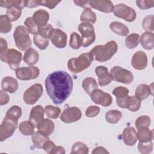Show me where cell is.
I'll use <instances>...</instances> for the list:
<instances>
[{
	"instance_id": "obj_7",
	"label": "cell",
	"mask_w": 154,
	"mask_h": 154,
	"mask_svg": "<svg viewBox=\"0 0 154 154\" xmlns=\"http://www.w3.org/2000/svg\"><path fill=\"white\" fill-rule=\"evenodd\" d=\"M43 87L40 84H35L27 88L23 95L24 102L28 105L35 103L43 94Z\"/></svg>"
},
{
	"instance_id": "obj_53",
	"label": "cell",
	"mask_w": 154,
	"mask_h": 154,
	"mask_svg": "<svg viewBox=\"0 0 154 154\" xmlns=\"http://www.w3.org/2000/svg\"><path fill=\"white\" fill-rule=\"evenodd\" d=\"M129 99L130 96L128 95L123 97L116 98L117 104L119 107L122 108H128L129 103Z\"/></svg>"
},
{
	"instance_id": "obj_13",
	"label": "cell",
	"mask_w": 154,
	"mask_h": 154,
	"mask_svg": "<svg viewBox=\"0 0 154 154\" xmlns=\"http://www.w3.org/2000/svg\"><path fill=\"white\" fill-rule=\"evenodd\" d=\"M22 58V55L20 52L14 49H10L6 55L5 63L12 70H16L20 64Z\"/></svg>"
},
{
	"instance_id": "obj_48",
	"label": "cell",
	"mask_w": 154,
	"mask_h": 154,
	"mask_svg": "<svg viewBox=\"0 0 154 154\" xmlns=\"http://www.w3.org/2000/svg\"><path fill=\"white\" fill-rule=\"evenodd\" d=\"M129 90L123 86H119L115 88L112 91V94L114 95L116 98L123 97L128 95Z\"/></svg>"
},
{
	"instance_id": "obj_20",
	"label": "cell",
	"mask_w": 154,
	"mask_h": 154,
	"mask_svg": "<svg viewBox=\"0 0 154 154\" xmlns=\"http://www.w3.org/2000/svg\"><path fill=\"white\" fill-rule=\"evenodd\" d=\"M37 130L41 134L49 136L54 131L55 125L53 121L48 119H43L37 125Z\"/></svg>"
},
{
	"instance_id": "obj_35",
	"label": "cell",
	"mask_w": 154,
	"mask_h": 154,
	"mask_svg": "<svg viewBox=\"0 0 154 154\" xmlns=\"http://www.w3.org/2000/svg\"><path fill=\"white\" fill-rule=\"evenodd\" d=\"M22 113V109L20 106L17 105H13L7 110L5 117L14 121H17L21 117Z\"/></svg>"
},
{
	"instance_id": "obj_1",
	"label": "cell",
	"mask_w": 154,
	"mask_h": 154,
	"mask_svg": "<svg viewBox=\"0 0 154 154\" xmlns=\"http://www.w3.org/2000/svg\"><path fill=\"white\" fill-rule=\"evenodd\" d=\"M47 94L56 105L63 103L70 95L73 90L71 76L63 70L50 73L45 82Z\"/></svg>"
},
{
	"instance_id": "obj_23",
	"label": "cell",
	"mask_w": 154,
	"mask_h": 154,
	"mask_svg": "<svg viewBox=\"0 0 154 154\" xmlns=\"http://www.w3.org/2000/svg\"><path fill=\"white\" fill-rule=\"evenodd\" d=\"M150 94H153L152 87L147 84H140L135 90V96L140 100L146 99Z\"/></svg>"
},
{
	"instance_id": "obj_12",
	"label": "cell",
	"mask_w": 154,
	"mask_h": 154,
	"mask_svg": "<svg viewBox=\"0 0 154 154\" xmlns=\"http://www.w3.org/2000/svg\"><path fill=\"white\" fill-rule=\"evenodd\" d=\"M82 117L81 110L75 106L65 109L60 116L61 120L65 123H71L78 121Z\"/></svg>"
},
{
	"instance_id": "obj_21",
	"label": "cell",
	"mask_w": 154,
	"mask_h": 154,
	"mask_svg": "<svg viewBox=\"0 0 154 154\" xmlns=\"http://www.w3.org/2000/svg\"><path fill=\"white\" fill-rule=\"evenodd\" d=\"M32 17L36 25L41 26L47 24L49 20V14L45 10L39 9L34 13Z\"/></svg>"
},
{
	"instance_id": "obj_42",
	"label": "cell",
	"mask_w": 154,
	"mask_h": 154,
	"mask_svg": "<svg viewBox=\"0 0 154 154\" xmlns=\"http://www.w3.org/2000/svg\"><path fill=\"white\" fill-rule=\"evenodd\" d=\"M24 24L27 28L28 32L31 34L35 35L38 33V26L34 22L32 17H27L24 22Z\"/></svg>"
},
{
	"instance_id": "obj_9",
	"label": "cell",
	"mask_w": 154,
	"mask_h": 154,
	"mask_svg": "<svg viewBox=\"0 0 154 154\" xmlns=\"http://www.w3.org/2000/svg\"><path fill=\"white\" fill-rule=\"evenodd\" d=\"M17 125V121H14L5 117L0 126V141H4L12 136Z\"/></svg>"
},
{
	"instance_id": "obj_44",
	"label": "cell",
	"mask_w": 154,
	"mask_h": 154,
	"mask_svg": "<svg viewBox=\"0 0 154 154\" xmlns=\"http://www.w3.org/2000/svg\"><path fill=\"white\" fill-rule=\"evenodd\" d=\"M153 14L147 16L144 18L142 22V26L146 32H152L154 29L153 27Z\"/></svg>"
},
{
	"instance_id": "obj_59",
	"label": "cell",
	"mask_w": 154,
	"mask_h": 154,
	"mask_svg": "<svg viewBox=\"0 0 154 154\" xmlns=\"http://www.w3.org/2000/svg\"><path fill=\"white\" fill-rule=\"evenodd\" d=\"M66 153L64 149L61 147V146H56L55 148L54 149L51 154H57V153H60V154H64Z\"/></svg>"
},
{
	"instance_id": "obj_18",
	"label": "cell",
	"mask_w": 154,
	"mask_h": 154,
	"mask_svg": "<svg viewBox=\"0 0 154 154\" xmlns=\"http://www.w3.org/2000/svg\"><path fill=\"white\" fill-rule=\"evenodd\" d=\"M18 82L14 78L11 76H5L1 81V87L2 90L10 93H13L18 89Z\"/></svg>"
},
{
	"instance_id": "obj_16",
	"label": "cell",
	"mask_w": 154,
	"mask_h": 154,
	"mask_svg": "<svg viewBox=\"0 0 154 154\" xmlns=\"http://www.w3.org/2000/svg\"><path fill=\"white\" fill-rule=\"evenodd\" d=\"M89 5L91 8L103 13H111L114 8L112 2L109 0H91L89 1Z\"/></svg>"
},
{
	"instance_id": "obj_55",
	"label": "cell",
	"mask_w": 154,
	"mask_h": 154,
	"mask_svg": "<svg viewBox=\"0 0 154 154\" xmlns=\"http://www.w3.org/2000/svg\"><path fill=\"white\" fill-rule=\"evenodd\" d=\"M10 100L9 95L4 90H0V105H4L8 103Z\"/></svg>"
},
{
	"instance_id": "obj_17",
	"label": "cell",
	"mask_w": 154,
	"mask_h": 154,
	"mask_svg": "<svg viewBox=\"0 0 154 154\" xmlns=\"http://www.w3.org/2000/svg\"><path fill=\"white\" fill-rule=\"evenodd\" d=\"M123 142L129 146H134L137 141V132L132 127L125 128L122 133Z\"/></svg>"
},
{
	"instance_id": "obj_5",
	"label": "cell",
	"mask_w": 154,
	"mask_h": 154,
	"mask_svg": "<svg viewBox=\"0 0 154 154\" xmlns=\"http://www.w3.org/2000/svg\"><path fill=\"white\" fill-rule=\"evenodd\" d=\"M78 31L82 35L81 46L88 47L96 40L94 28L91 23L82 22L78 25Z\"/></svg>"
},
{
	"instance_id": "obj_46",
	"label": "cell",
	"mask_w": 154,
	"mask_h": 154,
	"mask_svg": "<svg viewBox=\"0 0 154 154\" xmlns=\"http://www.w3.org/2000/svg\"><path fill=\"white\" fill-rule=\"evenodd\" d=\"M141 106V100L138 99L135 96H130L129 103L128 109L132 112L137 111Z\"/></svg>"
},
{
	"instance_id": "obj_25",
	"label": "cell",
	"mask_w": 154,
	"mask_h": 154,
	"mask_svg": "<svg viewBox=\"0 0 154 154\" xmlns=\"http://www.w3.org/2000/svg\"><path fill=\"white\" fill-rule=\"evenodd\" d=\"M109 28L114 33L121 36H126L129 32L128 26L120 22H111L109 24Z\"/></svg>"
},
{
	"instance_id": "obj_41",
	"label": "cell",
	"mask_w": 154,
	"mask_h": 154,
	"mask_svg": "<svg viewBox=\"0 0 154 154\" xmlns=\"http://www.w3.org/2000/svg\"><path fill=\"white\" fill-rule=\"evenodd\" d=\"M151 123L150 118L146 115L138 117L135 120V127L137 129L142 128H149Z\"/></svg>"
},
{
	"instance_id": "obj_56",
	"label": "cell",
	"mask_w": 154,
	"mask_h": 154,
	"mask_svg": "<svg viewBox=\"0 0 154 154\" xmlns=\"http://www.w3.org/2000/svg\"><path fill=\"white\" fill-rule=\"evenodd\" d=\"M95 73H96V75L97 76V77L99 78V77L102 76L104 75H105L107 73H108V70L105 66H97V67H96V69H95Z\"/></svg>"
},
{
	"instance_id": "obj_32",
	"label": "cell",
	"mask_w": 154,
	"mask_h": 154,
	"mask_svg": "<svg viewBox=\"0 0 154 154\" xmlns=\"http://www.w3.org/2000/svg\"><path fill=\"white\" fill-rule=\"evenodd\" d=\"M11 20L7 15H1L0 16V32L3 34L8 33L12 29Z\"/></svg>"
},
{
	"instance_id": "obj_33",
	"label": "cell",
	"mask_w": 154,
	"mask_h": 154,
	"mask_svg": "<svg viewBox=\"0 0 154 154\" xmlns=\"http://www.w3.org/2000/svg\"><path fill=\"white\" fill-rule=\"evenodd\" d=\"M19 129L25 136L32 135L34 132V125L29 120L24 121L20 123Z\"/></svg>"
},
{
	"instance_id": "obj_11",
	"label": "cell",
	"mask_w": 154,
	"mask_h": 154,
	"mask_svg": "<svg viewBox=\"0 0 154 154\" xmlns=\"http://www.w3.org/2000/svg\"><path fill=\"white\" fill-rule=\"evenodd\" d=\"M90 95L91 100L94 103L104 107L109 106L112 102V98L109 93H105L98 88L94 89Z\"/></svg>"
},
{
	"instance_id": "obj_3",
	"label": "cell",
	"mask_w": 154,
	"mask_h": 154,
	"mask_svg": "<svg viewBox=\"0 0 154 154\" xmlns=\"http://www.w3.org/2000/svg\"><path fill=\"white\" fill-rule=\"evenodd\" d=\"M93 59V57L90 52L83 53L78 58H73L69 60L68 69L74 73H79L87 69L92 63Z\"/></svg>"
},
{
	"instance_id": "obj_58",
	"label": "cell",
	"mask_w": 154,
	"mask_h": 154,
	"mask_svg": "<svg viewBox=\"0 0 154 154\" xmlns=\"http://www.w3.org/2000/svg\"><path fill=\"white\" fill-rule=\"evenodd\" d=\"M74 3L78 5V6H79V7H83V8H88V5H89V1H73Z\"/></svg>"
},
{
	"instance_id": "obj_45",
	"label": "cell",
	"mask_w": 154,
	"mask_h": 154,
	"mask_svg": "<svg viewBox=\"0 0 154 154\" xmlns=\"http://www.w3.org/2000/svg\"><path fill=\"white\" fill-rule=\"evenodd\" d=\"M153 147V144L152 141L145 142V143H140L138 144V151L143 154H147L150 153Z\"/></svg>"
},
{
	"instance_id": "obj_24",
	"label": "cell",
	"mask_w": 154,
	"mask_h": 154,
	"mask_svg": "<svg viewBox=\"0 0 154 154\" xmlns=\"http://www.w3.org/2000/svg\"><path fill=\"white\" fill-rule=\"evenodd\" d=\"M154 34L152 32H145L143 33L140 41L141 46L147 50H152L154 47Z\"/></svg>"
},
{
	"instance_id": "obj_52",
	"label": "cell",
	"mask_w": 154,
	"mask_h": 154,
	"mask_svg": "<svg viewBox=\"0 0 154 154\" xmlns=\"http://www.w3.org/2000/svg\"><path fill=\"white\" fill-rule=\"evenodd\" d=\"M60 2V1H45V0H43V1H38L37 0V4L38 5H43V6H45L50 9H53L54 8H55L56 7L57 5H58L59 3Z\"/></svg>"
},
{
	"instance_id": "obj_22",
	"label": "cell",
	"mask_w": 154,
	"mask_h": 154,
	"mask_svg": "<svg viewBox=\"0 0 154 154\" xmlns=\"http://www.w3.org/2000/svg\"><path fill=\"white\" fill-rule=\"evenodd\" d=\"M23 60L26 64L30 66H33L38 61L39 54L35 49L29 48L25 51Z\"/></svg>"
},
{
	"instance_id": "obj_38",
	"label": "cell",
	"mask_w": 154,
	"mask_h": 154,
	"mask_svg": "<svg viewBox=\"0 0 154 154\" xmlns=\"http://www.w3.org/2000/svg\"><path fill=\"white\" fill-rule=\"evenodd\" d=\"M33 42L35 46L40 50H45L49 46V39L43 38L38 34L34 35Z\"/></svg>"
},
{
	"instance_id": "obj_47",
	"label": "cell",
	"mask_w": 154,
	"mask_h": 154,
	"mask_svg": "<svg viewBox=\"0 0 154 154\" xmlns=\"http://www.w3.org/2000/svg\"><path fill=\"white\" fill-rule=\"evenodd\" d=\"M8 51L7 42L4 38L1 37L0 38V60L4 63H5L6 55Z\"/></svg>"
},
{
	"instance_id": "obj_40",
	"label": "cell",
	"mask_w": 154,
	"mask_h": 154,
	"mask_svg": "<svg viewBox=\"0 0 154 154\" xmlns=\"http://www.w3.org/2000/svg\"><path fill=\"white\" fill-rule=\"evenodd\" d=\"M22 14V10L15 7H11L7 8L6 11V15L12 22L16 21L20 17Z\"/></svg>"
},
{
	"instance_id": "obj_31",
	"label": "cell",
	"mask_w": 154,
	"mask_h": 154,
	"mask_svg": "<svg viewBox=\"0 0 154 154\" xmlns=\"http://www.w3.org/2000/svg\"><path fill=\"white\" fill-rule=\"evenodd\" d=\"M106 120L111 124H116L119 122L122 117V113L116 109H112L108 111L105 114Z\"/></svg>"
},
{
	"instance_id": "obj_28",
	"label": "cell",
	"mask_w": 154,
	"mask_h": 154,
	"mask_svg": "<svg viewBox=\"0 0 154 154\" xmlns=\"http://www.w3.org/2000/svg\"><path fill=\"white\" fill-rule=\"evenodd\" d=\"M97 20L95 13L90 8H86L84 10L80 16V20L83 22L94 23Z\"/></svg>"
},
{
	"instance_id": "obj_2",
	"label": "cell",
	"mask_w": 154,
	"mask_h": 154,
	"mask_svg": "<svg viewBox=\"0 0 154 154\" xmlns=\"http://www.w3.org/2000/svg\"><path fill=\"white\" fill-rule=\"evenodd\" d=\"M117 43L114 40H111L103 45L94 46L90 52L95 60L103 63L110 60L117 52Z\"/></svg>"
},
{
	"instance_id": "obj_10",
	"label": "cell",
	"mask_w": 154,
	"mask_h": 154,
	"mask_svg": "<svg viewBox=\"0 0 154 154\" xmlns=\"http://www.w3.org/2000/svg\"><path fill=\"white\" fill-rule=\"evenodd\" d=\"M15 73L17 79L22 81H28L36 79L39 76L40 70L37 67L31 66L17 68Z\"/></svg>"
},
{
	"instance_id": "obj_43",
	"label": "cell",
	"mask_w": 154,
	"mask_h": 154,
	"mask_svg": "<svg viewBox=\"0 0 154 154\" xmlns=\"http://www.w3.org/2000/svg\"><path fill=\"white\" fill-rule=\"evenodd\" d=\"M69 45L73 49H78L81 47V38L78 33L74 32L70 34Z\"/></svg>"
},
{
	"instance_id": "obj_30",
	"label": "cell",
	"mask_w": 154,
	"mask_h": 154,
	"mask_svg": "<svg viewBox=\"0 0 154 154\" xmlns=\"http://www.w3.org/2000/svg\"><path fill=\"white\" fill-rule=\"evenodd\" d=\"M82 87L85 93L88 94H90L94 89L97 88L98 85L95 79L91 77H88L83 80Z\"/></svg>"
},
{
	"instance_id": "obj_29",
	"label": "cell",
	"mask_w": 154,
	"mask_h": 154,
	"mask_svg": "<svg viewBox=\"0 0 154 154\" xmlns=\"http://www.w3.org/2000/svg\"><path fill=\"white\" fill-rule=\"evenodd\" d=\"M28 1H19V0H7L0 1V6L8 8L11 7H15L20 9H22L26 7Z\"/></svg>"
},
{
	"instance_id": "obj_34",
	"label": "cell",
	"mask_w": 154,
	"mask_h": 154,
	"mask_svg": "<svg viewBox=\"0 0 154 154\" xmlns=\"http://www.w3.org/2000/svg\"><path fill=\"white\" fill-rule=\"evenodd\" d=\"M54 28L53 26L47 23L43 26H38V33L40 35L43 37V38H47V39H51V38L52 36V34L54 31Z\"/></svg>"
},
{
	"instance_id": "obj_39",
	"label": "cell",
	"mask_w": 154,
	"mask_h": 154,
	"mask_svg": "<svg viewBox=\"0 0 154 154\" xmlns=\"http://www.w3.org/2000/svg\"><path fill=\"white\" fill-rule=\"evenodd\" d=\"M44 109L46 115L50 119H57L61 113V109L57 106L46 105Z\"/></svg>"
},
{
	"instance_id": "obj_54",
	"label": "cell",
	"mask_w": 154,
	"mask_h": 154,
	"mask_svg": "<svg viewBox=\"0 0 154 154\" xmlns=\"http://www.w3.org/2000/svg\"><path fill=\"white\" fill-rule=\"evenodd\" d=\"M55 147H56V146H55V143H54L53 141H51L50 139H49V140H47V141L45 143V144H44V145H43L42 149H43L46 153H49V154H51L52 152V151L54 150V149L55 148Z\"/></svg>"
},
{
	"instance_id": "obj_4",
	"label": "cell",
	"mask_w": 154,
	"mask_h": 154,
	"mask_svg": "<svg viewBox=\"0 0 154 154\" xmlns=\"http://www.w3.org/2000/svg\"><path fill=\"white\" fill-rule=\"evenodd\" d=\"M13 38L16 47L22 51H26L31 46V40L27 28L23 25L16 27L13 32Z\"/></svg>"
},
{
	"instance_id": "obj_49",
	"label": "cell",
	"mask_w": 154,
	"mask_h": 154,
	"mask_svg": "<svg viewBox=\"0 0 154 154\" xmlns=\"http://www.w3.org/2000/svg\"><path fill=\"white\" fill-rule=\"evenodd\" d=\"M136 4L138 8L142 10H146L152 8L154 6L153 0H137Z\"/></svg>"
},
{
	"instance_id": "obj_15",
	"label": "cell",
	"mask_w": 154,
	"mask_h": 154,
	"mask_svg": "<svg viewBox=\"0 0 154 154\" xmlns=\"http://www.w3.org/2000/svg\"><path fill=\"white\" fill-rule=\"evenodd\" d=\"M67 36L65 32L60 29H55L52 37L51 38V41L52 43L57 48H64L67 45Z\"/></svg>"
},
{
	"instance_id": "obj_14",
	"label": "cell",
	"mask_w": 154,
	"mask_h": 154,
	"mask_svg": "<svg viewBox=\"0 0 154 154\" xmlns=\"http://www.w3.org/2000/svg\"><path fill=\"white\" fill-rule=\"evenodd\" d=\"M131 65L137 70L144 69L147 66V57L146 53L141 51H137L132 57Z\"/></svg>"
},
{
	"instance_id": "obj_8",
	"label": "cell",
	"mask_w": 154,
	"mask_h": 154,
	"mask_svg": "<svg viewBox=\"0 0 154 154\" xmlns=\"http://www.w3.org/2000/svg\"><path fill=\"white\" fill-rule=\"evenodd\" d=\"M113 78V80L125 84H131L134 80L132 73L120 66H114L109 72Z\"/></svg>"
},
{
	"instance_id": "obj_19",
	"label": "cell",
	"mask_w": 154,
	"mask_h": 154,
	"mask_svg": "<svg viewBox=\"0 0 154 154\" xmlns=\"http://www.w3.org/2000/svg\"><path fill=\"white\" fill-rule=\"evenodd\" d=\"M44 114L45 109L41 105H36L31 109L28 120L37 126L38 123L44 119Z\"/></svg>"
},
{
	"instance_id": "obj_57",
	"label": "cell",
	"mask_w": 154,
	"mask_h": 154,
	"mask_svg": "<svg viewBox=\"0 0 154 154\" xmlns=\"http://www.w3.org/2000/svg\"><path fill=\"white\" fill-rule=\"evenodd\" d=\"M93 154H100V153H109V152L103 147L99 146L94 149L92 152Z\"/></svg>"
},
{
	"instance_id": "obj_26",
	"label": "cell",
	"mask_w": 154,
	"mask_h": 154,
	"mask_svg": "<svg viewBox=\"0 0 154 154\" xmlns=\"http://www.w3.org/2000/svg\"><path fill=\"white\" fill-rule=\"evenodd\" d=\"M137 138L140 143H145L152 141L153 138V131L149 128H142L138 129Z\"/></svg>"
},
{
	"instance_id": "obj_27",
	"label": "cell",
	"mask_w": 154,
	"mask_h": 154,
	"mask_svg": "<svg viewBox=\"0 0 154 154\" xmlns=\"http://www.w3.org/2000/svg\"><path fill=\"white\" fill-rule=\"evenodd\" d=\"M32 142L34 146L38 149H42L45 143L49 140V136L45 135L38 131L34 132L31 137Z\"/></svg>"
},
{
	"instance_id": "obj_6",
	"label": "cell",
	"mask_w": 154,
	"mask_h": 154,
	"mask_svg": "<svg viewBox=\"0 0 154 154\" xmlns=\"http://www.w3.org/2000/svg\"><path fill=\"white\" fill-rule=\"evenodd\" d=\"M112 12L115 16L131 22L135 20L137 13L135 10L124 4H118L114 7Z\"/></svg>"
},
{
	"instance_id": "obj_36",
	"label": "cell",
	"mask_w": 154,
	"mask_h": 154,
	"mask_svg": "<svg viewBox=\"0 0 154 154\" xmlns=\"http://www.w3.org/2000/svg\"><path fill=\"white\" fill-rule=\"evenodd\" d=\"M140 35L137 33H132L128 35L125 40L126 46L130 49L136 48L140 42Z\"/></svg>"
},
{
	"instance_id": "obj_51",
	"label": "cell",
	"mask_w": 154,
	"mask_h": 154,
	"mask_svg": "<svg viewBox=\"0 0 154 154\" xmlns=\"http://www.w3.org/2000/svg\"><path fill=\"white\" fill-rule=\"evenodd\" d=\"M100 112V108L97 106L91 105L85 110V116L88 117H93L98 115Z\"/></svg>"
},
{
	"instance_id": "obj_50",
	"label": "cell",
	"mask_w": 154,
	"mask_h": 154,
	"mask_svg": "<svg viewBox=\"0 0 154 154\" xmlns=\"http://www.w3.org/2000/svg\"><path fill=\"white\" fill-rule=\"evenodd\" d=\"M113 81L112 76L110 73H107L102 76L98 78V83L99 85L101 87H104L111 82Z\"/></svg>"
},
{
	"instance_id": "obj_37",
	"label": "cell",
	"mask_w": 154,
	"mask_h": 154,
	"mask_svg": "<svg viewBox=\"0 0 154 154\" xmlns=\"http://www.w3.org/2000/svg\"><path fill=\"white\" fill-rule=\"evenodd\" d=\"M88 147L84 143L81 141H77L75 143L71 149V153L88 154Z\"/></svg>"
}]
</instances>
